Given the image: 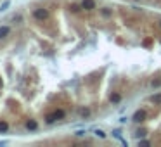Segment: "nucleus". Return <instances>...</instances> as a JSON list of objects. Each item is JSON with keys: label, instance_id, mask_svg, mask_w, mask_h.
Here are the masks:
<instances>
[{"label": "nucleus", "instance_id": "nucleus-1", "mask_svg": "<svg viewBox=\"0 0 161 147\" xmlns=\"http://www.w3.org/2000/svg\"><path fill=\"white\" fill-rule=\"evenodd\" d=\"M64 116H66V113H64L63 109H56L52 114H49V116L45 118V121L47 123H56V121H61V120H64Z\"/></svg>", "mask_w": 161, "mask_h": 147}, {"label": "nucleus", "instance_id": "nucleus-2", "mask_svg": "<svg viewBox=\"0 0 161 147\" xmlns=\"http://www.w3.org/2000/svg\"><path fill=\"white\" fill-rule=\"evenodd\" d=\"M33 17L40 19V21H45V19H49V11H47V9L38 7V9H35V11H33Z\"/></svg>", "mask_w": 161, "mask_h": 147}, {"label": "nucleus", "instance_id": "nucleus-3", "mask_svg": "<svg viewBox=\"0 0 161 147\" xmlns=\"http://www.w3.org/2000/svg\"><path fill=\"white\" fill-rule=\"evenodd\" d=\"M132 120H133L135 123H142V121H146V120H147V113H146L144 109H139L137 113L133 114V118H132Z\"/></svg>", "mask_w": 161, "mask_h": 147}, {"label": "nucleus", "instance_id": "nucleus-4", "mask_svg": "<svg viewBox=\"0 0 161 147\" xmlns=\"http://www.w3.org/2000/svg\"><path fill=\"white\" fill-rule=\"evenodd\" d=\"M82 9H85V11H92V9H95V2L94 0H83Z\"/></svg>", "mask_w": 161, "mask_h": 147}, {"label": "nucleus", "instance_id": "nucleus-5", "mask_svg": "<svg viewBox=\"0 0 161 147\" xmlns=\"http://www.w3.org/2000/svg\"><path fill=\"white\" fill-rule=\"evenodd\" d=\"M26 128L30 130V132H37V130H38V123L35 120H28L26 121Z\"/></svg>", "mask_w": 161, "mask_h": 147}, {"label": "nucleus", "instance_id": "nucleus-6", "mask_svg": "<svg viewBox=\"0 0 161 147\" xmlns=\"http://www.w3.org/2000/svg\"><path fill=\"white\" fill-rule=\"evenodd\" d=\"M9 33H11V28L9 26H0V40H4L5 37H9Z\"/></svg>", "mask_w": 161, "mask_h": 147}, {"label": "nucleus", "instance_id": "nucleus-7", "mask_svg": "<svg viewBox=\"0 0 161 147\" xmlns=\"http://www.w3.org/2000/svg\"><path fill=\"white\" fill-rule=\"evenodd\" d=\"M109 100H111L113 104H120V102H121V95H120V94H111Z\"/></svg>", "mask_w": 161, "mask_h": 147}, {"label": "nucleus", "instance_id": "nucleus-8", "mask_svg": "<svg viewBox=\"0 0 161 147\" xmlns=\"http://www.w3.org/2000/svg\"><path fill=\"white\" fill-rule=\"evenodd\" d=\"M149 100H151V102H154V104H161V94H154V95H151Z\"/></svg>", "mask_w": 161, "mask_h": 147}, {"label": "nucleus", "instance_id": "nucleus-9", "mask_svg": "<svg viewBox=\"0 0 161 147\" xmlns=\"http://www.w3.org/2000/svg\"><path fill=\"white\" fill-rule=\"evenodd\" d=\"M9 7H11V0H4V2H2V5H0V12H5Z\"/></svg>", "mask_w": 161, "mask_h": 147}, {"label": "nucleus", "instance_id": "nucleus-10", "mask_svg": "<svg viewBox=\"0 0 161 147\" xmlns=\"http://www.w3.org/2000/svg\"><path fill=\"white\" fill-rule=\"evenodd\" d=\"M9 132V125L5 121H0V133H7Z\"/></svg>", "mask_w": 161, "mask_h": 147}, {"label": "nucleus", "instance_id": "nucleus-11", "mask_svg": "<svg viewBox=\"0 0 161 147\" xmlns=\"http://www.w3.org/2000/svg\"><path fill=\"white\" fill-rule=\"evenodd\" d=\"M78 114H82L83 118H87V116L90 114V111L87 109V107H82V109H78Z\"/></svg>", "mask_w": 161, "mask_h": 147}, {"label": "nucleus", "instance_id": "nucleus-12", "mask_svg": "<svg viewBox=\"0 0 161 147\" xmlns=\"http://www.w3.org/2000/svg\"><path fill=\"white\" fill-rule=\"evenodd\" d=\"M113 137H114V139H118L120 142L123 140V139H121V132H120V130H113Z\"/></svg>", "mask_w": 161, "mask_h": 147}, {"label": "nucleus", "instance_id": "nucleus-13", "mask_svg": "<svg viewBox=\"0 0 161 147\" xmlns=\"http://www.w3.org/2000/svg\"><path fill=\"white\" fill-rule=\"evenodd\" d=\"M94 133L99 137V139H106V132H102V130H94Z\"/></svg>", "mask_w": 161, "mask_h": 147}, {"label": "nucleus", "instance_id": "nucleus-14", "mask_svg": "<svg viewBox=\"0 0 161 147\" xmlns=\"http://www.w3.org/2000/svg\"><path fill=\"white\" fill-rule=\"evenodd\" d=\"M139 145H140V147H149V145H151V142H149V140H140Z\"/></svg>", "mask_w": 161, "mask_h": 147}, {"label": "nucleus", "instance_id": "nucleus-15", "mask_svg": "<svg viewBox=\"0 0 161 147\" xmlns=\"http://www.w3.org/2000/svg\"><path fill=\"white\" fill-rule=\"evenodd\" d=\"M80 9H82V5H75V4H73V5H71V11H73V12H76V11H80Z\"/></svg>", "mask_w": 161, "mask_h": 147}, {"label": "nucleus", "instance_id": "nucleus-16", "mask_svg": "<svg viewBox=\"0 0 161 147\" xmlns=\"http://www.w3.org/2000/svg\"><path fill=\"white\" fill-rule=\"evenodd\" d=\"M159 85H161V80H154L153 81V87H159Z\"/></svg>", "mask_w": 161, "mask_h": 147}, {"label": "nucleus", "instance_id": "nucleus-17", "mask_svg": "<svg viewBox=\"0 0 161 147\" xmlns=\"http://www.w3.org/2000/svg\"><path fill=\"white\" fill-rule=\"evenodd\" d=\"M75 135H76V137H83V135H85V132H83V130H78V132H76Z\"/></svg>", "mask_w": 161, "mask_h": 147}, {"label": "nucleus", "instance_id": "nucleus-18", "mask_svg": "<svg viewBox=\"0 0 161 147\" xmlns=\"http://www.w3.org/2000/svg\"><path fill=\"white\" fill-rule=\"evenodd\" d=\"M102 14H104V16H109V14H111V11H108V9H102Z\"/></svg>", "mask_w": 161, "mask_h": 147}, {"label": "nucleus", "instance_id": "nucleus-19", "mask_svg": "<svg viewBox=\"0 0 161 147\" xmlns=\"http://www.w3.org/2000/svg\"><path fill=\"white\" fill-rule=\"evenodd\" d=\"M144 133H146V132H144V130H139V132H137V137H142Z\"/></svg>", "mask_w": 161, "mask_h": 147}, {"label": "nucleus", "instance_id": "nucleus-20", "mask_svg": "<svg viewBox=\"0 0 161 147\" xmlns=\"http://www.w3.org/2000/svg\"><path fill=\"white\" fill-rule=\"evenodd\" d=\"M0 145H7V142H5V140H2V142H0Z\"/></svg>", "mask_w": 161, "mask_h": 147}, {"label": "nucleus", "instance_id": "nucleus-21", "mask_svg": "<svg viewBox=\"0 0 161 147\" xmlns=\"http://www.w3.org/2000/svg\"><path fill=\"white\" fill-rule=\"evenodd\" d=\"M0 88H2V81H0Z\"/></svg>", "mask_w": 161, "mask_h": 147}, {"label": "nucleus", "instance_id": "nucleus-22", "mask_svg": "<svg viewBox=\"0 0 161 147\" xmlns=\"http://www.w3.org/2000/svg\"><path fill=\"white\" fill-rule=\"evenodd\" d=\"M159 24H161V21H159Z\"/></svg>", "mask_w": 161, "mask_h": 147}]
</instances>
